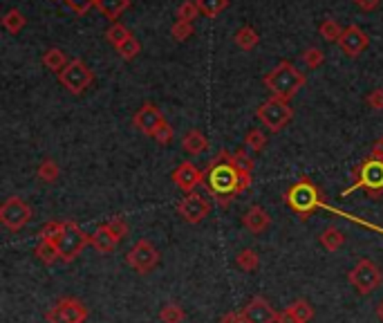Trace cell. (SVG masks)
Wrapping results in <instances>:
<instances>
[{
    "label": "cell",
    "mask_w": 383,
    "mask_h": 323,
    "mask_svg": "<svg viewBox=\"0 0 383 323\" xmlns=\"http://www.w3.org/2000/svg\"><path fill=\"white\" fill-rule=\"evenodd\" d=\"M204 187L216 198L218 207H229L238 195H243L251 185L245 182L233 164V153L220 150L204 171Z\"/></svg>",
    "instance_id": "cell-1"
},
{
    "label": "cell",
    "mask_w": 383,
    "mask_h": 323,
    "mask_svg": "<svg viewBox=\"0 0 383 323\" xmlns=\"http://www.w3.org/2000/svg\"><path fill=\"white\" fill-rule=\"evenodd\" d=\"M305 72H301L292 61H280L272 72H267L262 83L265 88L272 92V97H278V99H294V97L303 90L305 86Z\"/></svg>",
    "instance_id": "cell-2"
},
{
    "label": "cell",
    "mask_w": 383,
    "mask_h": 323,
    "mask_svg": "<svg viewBox=\"0 0 383 323\" xmlns=\"http://www.w3.org/2000/svg\"><path fill=\"white\" fill-rule=\"evenodd\" d=\"M285 204L292 209L294 214H298L303 220H307L316 209H323L325 200L321 195V189L311 182L309 177H301L298 182L285 191Z\"/></svg>",
    "instance_id": "cell-3"
},
{
    "label": "cell",
    "mask_w": 383,
    "mask_h": 323,
    "mask_svg": "<svg viewBox=\"0 0 383 323\" xmlns=\"http://www.w3.org/2000/svg\"><path fill=\"white\" fill-rule=\"evenodd\" d=\"M363 189L370 198H381L383 195V160L365 158L357 168H354V182L352 187L343 191V195H350L354 191Z\"/></svg>",
    "instance_id": "cell-4"
},
{
    "label": "cell",
    "mask_w": 383,
    "mask_h": 323,
    "mask_svg": "<svg viewBox=\"0 0 383 323\" xmlns=\"http://www.w3.org/2000/svg\"><path fill=\"white\" fill-rule=\"evenodd\" d=\"M128 231H131L128 222L117 216L104 224H99V227L90 234V245L99 251V254H112V251L117 249V245L128 236Z\"/></svg>",
    "instance_id": "cell-5"
},
{
    "label": "cell",
    "mask_w": 383,
    "mask_h": 323,
    "mask_svg": "<svg viewBox=\"0 0 383 323\" xmlns=\"http://www.w3.org/2000/svg\"><path fill=\"white\" fill-rule=\"evenodd\" d=\"M90 245V236L81 229V224L74 220H65L63 234L56 241V249H59V258L63 263H72L81 256V251Z\"/></svg>",
    "instance_id": "cell-6"
},
{
    "label": "cell",
    "mask_w": 383,
    "mask_h": 323,
    "mask_svg": "<svg viewBox=\"0 0 383 323\" xmlns=\"http://www.w3.org/2000/svg\"><path fill=\"white\" fill-rule=\"evenodd\" d=\"M348 280H350V285L354 288V292H357L359 297H367V294H372L374 290L381 288V283H383V272H381V268H379L374 261L361 258V261L350 270Z\"/></svg>",
    "instance_id": "cell-7"
},
{
    "label": "cell",
    "mask_w": 383,
    "mask_h": 323,
    "mask_svg": "<svg viewBox=\"0 0 383 323\" xmlns=\"http://www.w3.org/2000/svg\"><path fill=\"white\" fill-rule=\"evenodd\" d=\"M255 117H258V121L269 133H280L294 119V108L289 106V102L272 97V99H267L265 104L258 106Z\"/></svg>",
    "instance_id": "cell-8"
},
{
    "label": "cell",
    "mask_w": 383,
    "mask_h": 323,
    "mask_svg": "<svg viewBox=\"0 0 383 323\" xmlns=\"http://www.w3.org/2000/svg\"><path fill=\"white\" fill-rule=\"evenodd\" d=\"M90 317L88 305L74 297H61L45 312L48 323H85Z\"/></svg>",
    "instance_id": "cell-9"
},
{
    "label": "cell",
    "mask_w": 383,
    "mask_h": 323,
    "mask_svg": "<svg viewBox=\"0 0 383 323\" xmlns=\"http://www.w3.org/2000/svg\"><path fill=\"white\" fill-rule=\"evenodd\" d=\"M32 220V207L27 204L18 195H11L3 204H0V222L3 227H7L9 231H21L25 229Z\"/></svg>",
    "instance_id": "cell-10"
},
{
    "label": "cell",
    "mask_w": 383,
    "mask_h": 323,
    "mask_svg": "<svg viewBox=\"0 0 383 323\" xmlns=\"http://www.w3.org/2000/svg\"><path fill=\"white\" fill-rule=\"evenodd\" d=\"M59 81H61V86H63L67 92L83 94L85 90L92 86L94 75H92V70L85 65L81 59H72V61L65 65L63 72L59 75Z\"/></svg>",
    "instance_id": "cell-11"
},
{
    "label": "cell",
    "mask_w": 383,
    "mask_h": 323,
    "mask_svg": "<svg viewBox=\"0 0 383 323\" xmlns=\"http://www.w3.org/2000/svg\"><path fill=\"white\" fill-rule=\"evenodd\" d=\"M126 263L137 274H148L160 265V251L146 238H139V241L131 247V251L126 254Z\"/></svg>",
    "instance_id": "cell-12"
},
{
    "label": "cell",
    "mask_w": 383,
    "mask_h": 323,
    "mask_svg": "<svg viewBox=\"0 0 383 323\" xmlns=\"http://www.w3.org/2000/svg\"><path fill=\"white\" fill-rule=\"evenodd\" d=\"M177 214L189 224H200L211 214V202L200 193H187L177 204Z\"/></svg>",
    "instance_id": "cell-13"
},
{
    "label": "cell",
    "mask_w": 383,
    "mask_h": 323,
    "mask_svg": "<svg viewBox=\"0 0 383 323\" xmlns=\"http://www.w3.org/2000/svg\"><path fill=\"white\" fill-rule=\"evenodd\" d=\"M166 121V117L162 115V110L155 106V104H150V102H146L144 106H141L137 112H135V117H133V126L139 131V133H144L146 137H150L152 139V135L157 133V128L160 126Z\"/></svg>",
    "instance_id": "cell-14"
},
{
    "label": "cell",
    "mask_w": 383,
    "mask_h": 323,
    "mask_svg": "<svg viewBox=\"0 0 383 323\" xmlns=\"http://www.w3.org/2000/svg\"><path fill=\"white\" fill-rule=\"evenodd\" d=\"M173 185L184 193H193L197 187L204 185V171H200L193 162H182L173 171Z\"/></svg>",
    "instance_id": "cell-15"
},
{
    "label": "cell",
    "mask_w": 383,
    "mask_h": 323,
    "mask_svg": "<svg viewBox=\"0 0 383 323\" xmlns=\"http://www.w3.org/2000/svg\"><path fill=\"white\" fill-rule=\"evenodd\" d=\"M240 312H243L245 323H276L278 319L274 305H269L265 297H253Z\"/></svg>",
    "instance_id": "cell-16"
},
{
    "label": "cell",
    "mask_w": 383,
    "mask_h": 323,
    "mask_svg": "<svg viewBox=\"0 0 383 323\" xmlns=\"http://www.w3.org/2000/svg\"><path fill=\"white\" fill-rule=\"evenodd\" d=\"M338 45H340V50H343L345 56H350V59H357V56L363 54L365 48L370 45V38H367V34L361 30L359 25H350L343 30V36H340Z\"/></svg>",
    "instance_id": "cell-17"
},
{
    "label": "cell",
    "mask_w": 383,
    "mask_h": 323,
    "mask_svg": "<svg viewBox=\"0 0 383 323\" xmlns=\"http://www.w3.org/2000/svg\"><path fill=\"white\" fill-rule=\"evenodd\" d=\"M243 227L251 231L253 236H260L272 227V216H269L260 204H251L243 216Z\"/></svg>",
    "instance_id": "cell-18"
},
{
    "label": "cell",
    "mask_w": 383,
    "mask_h": 323,
    "mask_svg": "<svg viewBox=\"0 0 383 323\" xmlns=\"http://www.w3.org/2000/svg\"><path fill=\"white\" fill-rule=\"evenodd\" d=\"M318 243L323 245L325 251H330V254H334V251H338L340 247H343V243H345V234L340 231L338 227H334V224H330V227H325L323 234L318 236Z\"/></svg>",
    "instance_id": "cell-19"
},
{
    "label": "cell",
    "mask_w": 383,
    "mask_h": 323,
    "mask_svg": "<svg viewBox=\"0 0 383 323\" xmlns=\"http://www.w3.org/2000/svg\"><path fill=\"white\" fill-rule=\"evenodd\" d=\"M182 146L189 155H202V153L209 150V139L200 131H189L182 139Z\"/></svg>",
    "instance_id": "cell-20"
},
{
    "label": "cell",
    "mask_w": 383,
    "mask_h": 323,
    "mask_svg": "<svg viewBox=\"0 0 383 323\" xmlns=\"http://www.w3.org/2000/svg\"><path fill=\"white\" fill-rule=\"evenodd\" d=\"M94 7L101 11L106 18L117 23V18L121 16V13L131 7V0H96Z\"/></svg>",
    "instance_id": "cell-21"
},
{
    "label": "cell",
    "mask_w": 383,
    "mask_h": 323,
    "mask_svg": "<svg viewBox=\"0 0 383 323\" xmlns=\"http://www.w3.org/2000/svg\"><path fill=\"white\" fill-rule=\"evenodd\" d=\"M67 63H70L67 54L61 48H50V50H45V54H43V65H45L48 70H52V72H56V75H61Z\"/></svg>",
    "instance_id": "cell-22"
},
{
    "label": "cell",
    "mask_w": 383,
    "mask_h": 323,
    "mask_svg": "<svg viewBox=\"0 0 383 323\" xmlns=\"http://www.w3.org/2000/svg\"><path fill=\"white\" fill-rule=\"evenodd\" d=\"M235 265L243 272H258L260 268V256H258V251L251 249V247H245V249H240L238 251V256H235Z\"/></svg>",
    "instance_id": "cell-23"
},
{
    "label": "cell",
    "mask_w": 383,
    "mask_h": 323,
    "mask_svg": "<svg viewBox=\"0 0 383 323\" xmlns=\"http://www.w3.org/2000/svg\"><path fill=\"white\" fill-rule=\"evenodd\" d=\"M233 40H235V45H238L240 50L249 52V50H253L255 45L260 43V36H258V32L253 30V27L243 25V27H240V30L233 34Z\"/></svg>",
    "instance_id": "cell-24"
},
{
    "label": "cell",
    "mask_w": 383,
    "mask_h": 323,
    "mask_svg": "<svg viewBox=\"0 0 383 323\" xmlns=\"http://www.w3.org/2000/svg\"><path fill=\"white\" fill-rule=\"evenodd\" d=\"M233 164H235V168L240 171V175L245 177V182H253V160H251V155L247 153V148H238V150H233Z\"/></svg>",
    "instance_id": "cell-25"
},
{
    "label": "cell",
    "mask_w": 383,
    "mask_h": 323,
    "mask_svg": "<svg viewBox=\"0 0 383 323\" xmlns=\"http://www.w3.org/2000/svg\"><path fill=\"white\" fill-rule=\"evenodd\" d=\"M36 177L43 182V185H54V182L61 177V168H59V164H56L54 160L45 158L38 164V168H36Z\"/></svg>",
    "instance_id": "cell-26"
},
{
    "label": "cell",
    "mask_w": 383,
    "mask_h": 323,
    "mask_svg": "<svg viewBox=\"0 0 383 323\" xmlns=\"http://www.w3.org/2000/svg\"><path fill=\"white\" fill-rule=\"evenodd\" d=\"M289 310H292V314L301 321V323H309L311 319L316 317V310H314V305H311L307 299H296L294 303H289L287 305Z\"/></svg>",
    "instance_id": "cell-27"
},
{
    "label": "cell",
    "mask_w": 383,
    "mask_h": 323,
    "mask_svg": "<svg viewBox=\"0 0 383 323\" xmlns=\"http://www.w3.org/2000/svg\"><path fill=\"white\" fill-rule=\"evenodd\" d=\"M184 319H187V312H184V307L175 301H168L160 310L162 323H184Z\"/></svg>",
    "instance_id": "cell-28"
},
{
    "label": "cell",
    "mask_w": 383,
    "mask_h": 323,
    "mask_svg": "<svg viewBox=\"0 0 383 323\" xmlns=\"http://www.w3.org/2000/svg\"><path fill=\"white\" fill-rule=\"evenodd\" d=\"M106 38H108V43L117 50L119 45L126 43L128 38H133V32L128 30L126 25H121V23H112V25H110V30L106 32Z\"/></svg>",
    "instance_id": "cell-29"
},
{
    "label": "cell",
    "mask_w": 383,
    "mask_h": 323,
    "mask_svg": "<svg viewBox=\"0 0 383 323\" xmlns=\"http://www.w3.org/2000/svg\"><path fill=\"white\" fill-rule=\"evenodd\" d=\"M34 256L43 263V265H54L59 258V249H56L54 243H48V241H40L34 249Z\"/></svg>",
    "instance_id": "cell-30"
},
{
    "label": "cell",
    "mask_w": 383,
    "mask_h": 323,
    "mask_svg": "<svg viewBox=\"0 0 383 323\" xmlns=\"http://www.w3.org/2000/svg\"><path fill=\"white\" fill-rule=\"evenodd\" d=\"M25 25H27V18H25V13L18 9H9L3 16V27L9 34H18Z\"/></svg>",
    "instance_id": "cell-31"
},
{
    "label": "cell",
    "mask_w": 383,
    "mask_h": 323,
    "mask_svg": "<svg viewBox=\"0 0 383 323\" xmlns=\"http://www.w3.org/2000/svg\"><path fill=\"white\" fill-rule=\"evenodd\" d=\"M63 224H65V220H50V222H45V224H43V229L38 231V238H40V241H48V243L56 245L59 236L63 234Z\"/></svg>",
    "instance_id": "cell-32"
},
{
    "label": "cell",
    "mask_w": 383,
    "mask_h": 323,
    "mask_svg": "<svg viewBox=\"0 0 383 323\" xmlns=\"http://www.w3.org/2000/svg\"><path fill=\"white\" fill-rule=\"evenodd\" d=\"M318 32L328 43H338L340 36H343V30H340V25L334 18H325L318 27Z\"/></svg>",
    "instance_id": "cell-33"
},
{
    "label": "cell",
    "mask_w": 383,
    "mask_h": 323,
    "mask_svg": "<svg viewBox=\"0 0 383 323\" xmlns=\"http://www.w3.org/2000/svg\"><path fill=\"white\" fill-rule=\"evenodd\" d=\"M245 146H247L251 153L265 150V146H267V135H265L260 128H251V131L245 135Z\"/></svg>",
    "instance_id": "cell-34"
},
{
    "label": "cell",
    "mask_w": 383,
    "mask_h": 323,
    "mask_svg": "<svg viewBox=\"0 0 383 323\" xmlns=\"http://www.w3.org/2000/svg\"><path fill=\"white\" fill-rule=\"evenodd\" d=\"M197 7H200V11H204L209 18H216L218 13H222L229 7V0H197Z\"/></svg>",
    "instance_id": "cell-35"
},
{
    "label": "cell",
    "mask_w": 383,
    "mask_h": 323,
    "mask_svg": "<svg viewBox=\"0 0 383 323\" xmlns=\"http://www.w3.org/2000/svg\"><path fill=\"white\" fill-rule=\"evenodd\" d=\"M200 13V7H197V0H184V3L177 7V21H187L193 23Z\"/></svg>",
    "instance_id": "cell-36"
},
{
    "label": "cell",
    "mask_w": 383,
    "mask_h": 323,
    "mask_svg": "<svg viewBox=\"0 0 383 323\" xmlns=\"http://www.w3.org/2000/svg\"><path fill=\"white\" fill-rule=\"evenodd\" d=\"M117 52H119V56H121L123 61H133L135 56L141 52V45H139V40L133 36V38H128L123 45H119V48H117Z\"/></svg>",
    "instance_id": "cell-37"
},
{
    "label": "cell",
    "mask_w": 383,
    "mask_h": 323,
    "mask_svg": "<svg viewBox=\"0 0 383 323\" xmlns=\"http://www.w3.org/2000/svg\"><path fill=\"white\" fill-rule=\"evenodd\" d=\"M170 34L177 40V43H184L191 34H193V23H187V21H175V25L170 27Z\"/></svg>",
    "instance_id": "cell-38"
},
{
    "label": "cell",
    "mask_w": 383,
    "mask_h": 323,
    "mask_svg": "<svg viewBox=\"0 0 383 323\" xmlns=\"http://www.w3.org/2000/svg\"><path fill=\"white\" fill-rule=\"evenodd\" d=\"M301 59H303V63L307 65V67H318V65H323V61H325V54L318 50V48H307L303 54H301Z\"/></svg>",
    "instance_id": "cell-39"
},
{
    "label": "cell",
    "mask_w": 383,
    "mask_h": 323,
    "mask_svg": "<svg viewBox=\"0 0 383 323\" xmlns=\"http://www.w3.org/2000/svg\"><path fill=\"white\" fill-rule=\"evenodd\" d=\"M173 137H175V131H173V126H170L168 121H164L160 128H157V133L152 135L155 142L162 144V146H168L170 142H173Z\"/></svg>",
    "instance_id": "cell-40"
},
{
    "label": "cell",
    "mask_w": 383,
    "mask_h": 323,
    "mask_svg": "<svg viewBox=\"0 0 383 323\" xmlns=\"http://www.w3.org/2000/svg\"><path fill=\"white\" fill-rule=\"evenodd\" d=\"M63 3L72 9L74 13H79V16H83L85 11H90V7H94L96 0H63Z\"/></svg>",
    "instance_id": "cell-41"
},
{
    "label": "cell",
    "mask_w": 383,
    "mask_h": 323,
    "mask_svg": "<svg viewBox=\"0 0 383 323\" xmlns=\"http://www.w3.org/2000/svg\"><path fill=\"white\" fill-rule=\"evenodd\" d=\"M365 104L372 110H383V88H374L370 94L365 97Z\"/></svg>",
    "instance_id": "cell-42"
},
{
    "label": "cell",
    "mask_w": 383,
    "mask_h": 323,
    "mask_svg": "<svg viewBox=\"0 0 383 323\" xmlns=\"http://www.w3.org/2000/svg\"><path fill=\"white\" fill-rule=\"evenodd\" d=\"M220 323H245V319H243V312L229 310V312H224V314L220 317Z\"/></svg>",
    "instance_id": "cell-43"
},
{
    "label": "cell",
    "mask_w": 383,
    "mask_h": 323,
    "mask_svg": "<svg viewBox=\"0 0 383 323\" xmlns=\"http://www.w3.org/2000/svg\"><path fill=\"white\" fill-rule=\"evenodd\" d=\"M354 3H357V7H359L361 11H374V9L379 7L381 0H354Z\"/></svg>",
    "instance_id": "cell-44"
},
{
    "label": "cell",
    "mask_w": 383,
    "mask_h": 323,
    "mask_svg": "<svg viewBox=\"0 0 383 323\" xmlns=\"http://www.w3.org/2000/svg\"><path fill=\"white\" fill-rule=\"evenodd\" d=\"M276 323H301V321H298V319L292 314V310H289V307H287V310L278 312V319H276Z\"/></svg>",
    "instance_id": "cell-45"
},
{
    "label": "cell",
    "mask_w": 383,
    "mask_h": 323,
    "mask_svg": "<svg viewBox=\"0 0 383 323\" xmlns=\"http://www.w3.org/2000/svg\"><path fill=\"white\" fill-rule=\"evenodd\" d=\"M370 158H374V160H383V137H379L377 142L372 144Z\"/></svg>",
    "instance_id": "cell-46"
},
{
    "label": "cell",
    "mask_w": 383,
    "mask_h": 323,
    "mask_svg": "<svg viewBox=\"0 0 383 323\" xmlns=\"http://www.w3.org/2000/svg\"><path fill=\"white\" fill-rule=\"evenodd\" d=\"M374 314H377V319H379V321L383 323V299H381V301L377 303V307H374Z\"/></svg>",
    "instance_id": "cell-47"
}]
</instances>
